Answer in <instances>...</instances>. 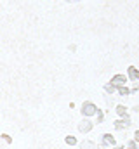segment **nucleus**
<instances>
[{
    "mask_svg": "<svg viewBox=\"0 0 139 149\" xmlns=\"http://www.w3.org/2000/svg\"><path fill=\"white\" fill-rule=\"evenodd\" d=\"M82 113H84V116H92L94 113H98V109L92 102H85L84 108H82Z\"/></svg>",
    "mask_w": 139,
    "mask_h": 149,
    "instance_id": "f257e3e1",
    "label": "nucleus"
},
{
    "mask_svg": "<svg viewBox=\"0 0 139 149\" xmlns=\"http://www.w3.org/2000/svg\"><path fill=\"white\" fill-rule=\"evenodd\" d=\"M129 80H132V81H139V70L138 68H134V66H129Z\"/></svg>",
    "mask_w": 139,
    "mask_h": 149,
    "instance_id": "f03ea898",
    "label": "nucleus"
},
{
    "mask_svg": "<svg viewBox=\"0 0 139 149\" xmlns=\"http://www.w3.org/2000/svg\"><path fill=\"white\" fill-rule=\"evenodd\" d=\"M125 81H127V78H125L124 74H117V76L111 80V83H113L115 87H117V85H118V87H124V85H125Z\"/></svg>",
    "mask_w": 139,
    "mask_h": 149,
    "instance_id": "7ed1b4c3",
    "label": "nucleus"
},
{
    "mask_svg": "<svg viewBox=\"0 0 139 149\" xmlns=\"http://www.w3.org/2000/svg\"><path fill=\"white\" fill-rule=\"evenodd\" d=\"M103 144H104V146H115V144H117V141H115V137H113V135L106 134V135H103Z\"/></svg>",
    "mask_w": 139,
    "mask_h": 149,
    "instance_id": "20e7f679",
    "label": "nucleus"
},
{
    "mask_svg": "<svg viewBox=\"0 0 139 149\" xmlns=\"http://www.w3.org/2000/svg\"><path fill=\"white\" fill-rule=\"evenodd\" d=\"M92 128V125H91V121H84L82 125H80V132H89Z\"/></svg>",
    "mask_w": 139,
    "mask_h": 149,
    "instance_id": "39448f33",
    "label": "nucleus"
},
{
    "mask_svg": "<svg viewBox=\"0 0 139 149\" xmlns=\"http://www.w3.org/2000/svg\"><path fill=\"white\" fill-rule=\"evenodd\" d=\"M117 113H118V116H122V118H125V116H127V114H125L127 109H125L124 106H118V108H117Z\"/></svg>",
    "mask_w": 139,
    "mask_h": 149,
    "instance_id": "423d86ee",
    "label": "nucleus"
},
{
    "mask_svg": "<svg viewBox=\"0 0 139 149\" xmlns=\"http://www.w3.org/2000/svg\"><path fill=\"white\" fill-rule=\"evenodd\" d=\"M118 92H120L122 95H127V94H131V90H129L125 85H124V87H118Z\"/></svg>",
    "mask_w": 139,
    "mask_h": 149,
    "instance_id": "0eeeda50",
    "label": "nucleus"
},
{
    "mask_svg": "<svg viewBox=\"0 0 139 149\" xmlns=\"http://www.w3.org/2000/svg\"><path fill=\"white\" fill-rule=\"evenodd\" d=\"M136 144H138V142H136V141L132 139V141L129 142V146H127V148H125V149H138V146H136Z\"/></svg>",
    "mask_w": 139,
    "mask_h": 149,
    "instance_id": "6e6552de",
    "label": "nucleus"
},
{
    "mask_svg": "<svg viewBox=\"0 0 139 149\" xmlns=\"http://www.w3.org/2000/svg\"><path fill=\"white\" fill-rule=\"evenodd\" d=\"M66 142H68L70 146H73V144H77V139H75V137H71V135H70V137H66Z\"/></svg>",
    "mask_w": 139,
    "mask_h": 149,
    "instance_id": "1a4fd4ad",
    "label": "nucleus"
},
{
    "mask_svg": "<svg viewBox=\"0 0 139 149\" xmlns=\"http://www.w3.org/2000/svg\"><path fill=\"white\" fill-rule=\"evenodd\" d=\"M82 149H94V146H92V142H84Z\"/></svg>",
    "mask_w": 139,
    "mask_h": 149,
    "instance_id": "9d476101",
    "label": "nucleus"
},
{
    "mask_svg": "<svg viewBox=\"0 0 139 149\" xmlns=\"http://www.w3.org/2000/svg\"><path fill=\"white\" fill-rule=\"evenodd\" d=\"M103 120H104L103 113H101V111H98V121H103Z\"/></svg>",
    "mask_w": 139,
    "mask_h": 149,
    "instance_id": "9b49d317",
    "label": "nucleus"
},
{
    "mask_svg": "<svg viewBox=\"0 0 139 149\" xmlns=\"http://www.w3.org/2000/svg\"><path fill=\"white\" fill-rule=\"evenodd\" d=\"M134 141L139 142V130H136V134H134Z\"/></svg>",
    "mask_w": 139,
    "mask_h": 149,
    "instance_id": "f8f14e48",
    "label": "nucleus"
},
{
    "mask_svg": "<svg viewBox=\"0 0 139 149\" xmlns=\"http://www.w3.org/2000/svg\"><path fill=\"white\" fill-rule=\"evenodd\" d=\"M113 149H124L122 146H113Z\"/></svg>",
    "mask_w": 139,
    "mask_h": 149,
    "instance_id": "ddd939ff",
    "label": "nucleus"
},
{
    "mask_svg": "<svg viewBox=\"0 0 139 149\" xmlns=\"http://www.w3.org/2000/svg\"><path fill=\"white\" fill-rule=\"evenodd\" d=\"M136 111H139V106H136Z\"/></svg>",
    "mask_w": 139,
    "mask_h": 149,
    "instance_id": "4468645a",
    "label": "nucleus"
}]
</instances>
